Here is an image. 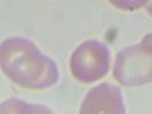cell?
Wrapping results in <instances>:
<instances>
[{
    "mask_svg": "<svg viewBox=\"0 0 152 114\" xmlns=\"http://www.w3.org/2000/svg\"><path fill=\"white\" fill-rule=\"evenodd\" d=\"M70 69L76 79L82 82H93L108 73L110 52L94 40L82 43L70 58Z\"/></svg>",
    "mask_w": 152,
    "mask_h": 114,
    "instance_id": "3",
    "label": "cell"
},
{
    "mask_svg": "<svg viewBox=\"0 0 152 114\" xmlns=\"http://www.w3.org/2000/svg\"><path fill=\"white\" fill-rule=\"evenodd\" d=\"M21 114H53L49 108L43 107V105H31V104H26L21 111Z\"/></svg>",
    "mask_w": 152,
    "mask_h": 114,
    "instance_id": "6",
    "label": "cell"
},
{
    "mask_svg": "<svg viewBox=\"0 0 152 114\" xmlns=\"http://www.w3.org/2000/svg\"><path fill=\"white\" fill-rule=\"evenodd\" d=\"M26 102L18 99H9L0 105V114H21Z\"/></svg>",
    "mask_w": 152,
    "mask_h": 114,
    "instance_id": "5",
    "label": "cell"
},
{
    "mask_svg": "<svg viewBox=\"0 0 152 114\" xmlns=\"http://www.w3.org/2000/svg\"><path fill=\"white\" fill-rule=\"evenodd\" d=\"M0 67L9 78L28 88H44L58 79V69L29 40L8 38L0 44Z\"/></svg>",
    "mask_w": 152,
    "mask_h": 114,
    "instance_id": "1",
    "label": "cell"
},
{
    "mask_svg": "<svg viewBox=\"0 0 152 114\" xmlns=\"http://www.w3.org/2000/svg\"><path fill=\"white\" fill-rule=\"evenodd\" d=\"M151 35L142 44L126 47L117 55L114 76L125 85H138L151 81Z\"/></svg>",
    "mask_w": 152,
    "mask_h": 114,
    "instance_id": "2",
    "label": "cell"
},
{
    "mask_svg": "<svg viewBox=\"0 0 152 114\" xmlns=\"http://www.w3.org/2000/svg\"><path fill=\"white\" fill-rule=\"evenodd\" d=\"M81 114H125L120 90L113 84L91 88L81 105Z\"/></svg>",
    "mask_w": 152,
    "mask_h": 114,
    "instance_id": "4",
    "label": "cell"
}]
</instances>
